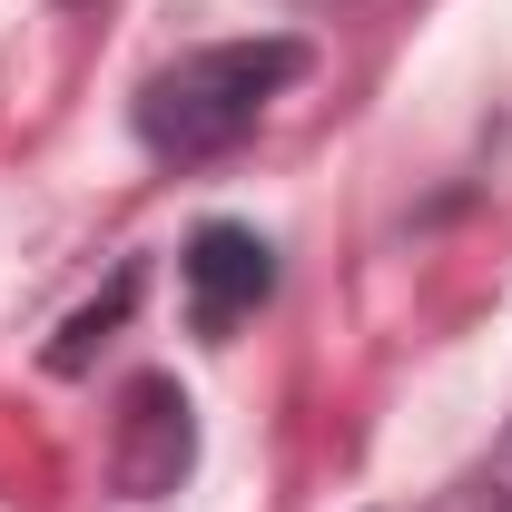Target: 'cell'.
Instances as JSON below:
<instances>
[{
    "label": "cell",
    "mask_w": 512,
    "mask_h": 512,
    "mask_svg": "<svg viewBox=\"0 0 512 512\" xmlns=\"http://www.w3.org/2000/svg\"><path fill=\"white\" fill-rule=\"evenodd\" d=\"M296 69H306L296 40H217V50H188L178 69H158L138 89L148 158H217V148H237Z\"/></svg>",
    "instance_id": "obj_1"
},
{
    "label": "cell",
    "mask_w": 512,
    "mask_h": 512,
    "mask_svg": "<svg viewBox=\"0 0 512 512\" xmlns=\"http://www.w3.org/2000/svg\"><path fill=\"white\" fill-rule=\"evenodd\" d=\"M266 286H276V247L256 237V227H197L188 237V306L207 335H227L237 316H256L266 306Z\"/></svg>",
    "instance_id": "obj_2"
}]
</instances>
